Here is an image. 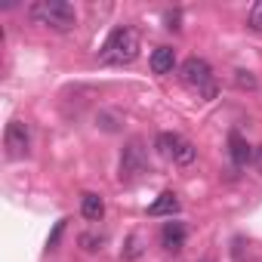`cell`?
<instances>
[{"mask_svg":"<svg viewBox=\"0 0 262 262\" xmlns=\"http://www.w3.org/2000/svg\"><path fill=\"white\" fill-rule=\"evenodd\" d=\"M136 56H139V31L129 28V25L114 28L108 34V40L102 43V50H99L102 65H129Z\"/></svg>","mask_w":262,"mask_h":262,"instance_id":"obj_1","label":"cell"},{"mask_svg":"<svg viewBox=\"0 0 262 262\" xmlns=\"http://www.w3.org/2000/svg\"><path fill=\"white\" fill-rule=\"evenodd\" d=\"M28 16L43 25V28H53V31H71L77 25V13L71 4L65 0H37V4L28 10Z\"/></svg>","mask_w":262,"mask_h":262,"instance_id":"obj_2","label":"cell"},{"mask_svg":"<svg viewBox=\"0 0 262 262\" xmlns=\"http://www.w3.org/2000/svg\"><path fill=\"white\" fill-rule=\"evenodd\" d=\"M179 77H182V83L191 93H198L204 99H213L216 96V80H213V68H210L207 59H198V56L185 59L182 68H179Z\"/></svg>","mask_w":262,"mask_h":262,"instance_id":"obj_3","label":"cell"},{"mask_svg":"<svg viewBox=\"0 0 262 262\" xmlns=\"http://www.w3.org/2000/svg\"><path fill=\"white\" fill-rule=\"evenodd\" d=\"M155 148H158L161 158H167V161H173V164H182V167L194 164V158H198V148H194L185 136H179V133H161V136L155 139Z\"/></svg>","mask_w":262,"mask_h":262,"instance_id":"obj_4","label":"cell"},{"mask_svg":"<svg viewBox=\"0 0 262 262\" xmlns=\"http://www.w3.org/2000/svg\"><path fill=\"white\" fill-rule=\"evenodd\" d=\"M4 148H7V158H13V161H22L31 151V129H28L25 120H10L7 123Z\"/></svg>","mask_w":262,"mask_h":262,"instance_id":"obj_5","label":"cell"},{"mask_svg":"<svg viewBox=\"0 0 262 262\" xmlns=\"http://www.w3.org/2000/svg\"><path fill=\"white\" fill-rule=\"evenodd\" d=\"M142 173H145V148L139 139H133L123 148V158H120V179H136Z\"/></svg>","mask_w":262,"mask_h":262,"instance_id":"obj_6","label":"cell"},{"mask_svg":"<svg viewBox=\"0 0 262 262\" xmlns=\"http://www.w3.org/2000/svg\"><path fill=\"white\" fill-rule=\"evenodd\" d=\"M185 234H188L185 225L170 219V222L164 225V231H161V244H164V250H167V253H179V250L185 247Z\"/></svg>","mask_w":262,"mask_h":262,"instance_id":"obj_7","label":"cell"},{"mask_svg":"<svg viewBox=\"0 0 262 262\" xmlns=\"http://www.w3.org/2000/svg\"><path fill=\"white\" fill-rule=\"evenodd\" d=\"M228 155H231V164H234V167H247V161L253 158L247 139L237 133V129H231V133H228Z\"/></svg>","mask_w":262,"mask_h":262,"instance_id":"obj_8","label":"cell"},{"mask_svg":"<svg viewBox=\"0 0 262 262\" xmlns=\"http://www.w3.org/2000/svg\"><path fill=\"white\" fill-rule=\"evenodd\" d=\"M80 213H83V219H86V222H99V219L105 216V201H102L99 194L86 191V194L80 198Z\"/></svg>","mask_w":262,"mask_h":262,"instance_id":"obj_9","label":"cell"},{"mask_svg":"<svg viewBox=\"0 0 262 262\" xmlns=\"http://www.w3.org/2000/svg\"><path fill=\"white\" fill-rule=\"evenodd\" d=\"M173 68H176V53L170 47H158L151 53V71L155 74H170Z\"/></svg>","mask_w":262,"mask_h":262,"instance_id":"obj_10","label":"cell"},{"mask_svg":"<svg viewBox=\"0 0 262 262\" xmlns=\"http://www.w3.org/2000/svg\"><path fill=\"white\" fill-rule=\"evenodd\" d=\"M176 213H179V198H176L173 191H164V194L148 207V216H170V219H173Z\"/></svg>","mask_w":262,"mask_h":262,"instance_id":"obj_11","label":"cell"},{"mask_svg":"<svg viewBox=\"0 0 262 262\" xmlns=\"http://www.w3.org/2000/svg\"><path fill=\"white\" fill-rule=\"evenodd\" d=\"M142 244H145L142 234H129L126 244H123V259H139L142 256Z\"/></svg>","mask_w":262,"mask_h":262,"instance_id":"obj_12","label":"cell"},{"mask_svg":"<svg viewBox=\"0 0 262 262\" xmlns=\"http://www.w3.org/2000/svg\"><path fill=\"white\" fill-rule=\"evenodd\" d=\"M247 25H250L253 31H262V0H259V4H253V10H250V16H247Z\"/></svg>","mask_w":262,"mask_h":262,"instance_id":"obj_13","label":"cell"},{"mask_svg":"<svg viewBox=\"0 0 262 262\" xmlns=\"http://www.w3.org/2000/svg\"><path fill=\"white\" fill-rule=\"evenodd\" d=\"M234 83H237L241 90H256V77H253L250 71H234Z\"/></svg>","mask_w":262,"mask_h":262,"instance_id":"obj_14","label":"cell"},{"mask_svg":"<svg viewBox=\"0 0 262 262\" xmlns=\"http://www.w3.org/2000/svg\"><path fill=\"white\" fill-rule=\"evenodd\" d=\"M62 231H65V219H62V222H56V228H53V234H50V241H47V247H50V250H56V247H59Z\"/></svg>","mask_w":262,"mask_h":262,"instance_id":"obj_15","label":"cell"},{"mask_svg":"<svg viewBox=\"0 0 262 262\" xmlns=\"http://www.w3.org/2000/svg\"><path fill=\"white\" fill-rule=\"evenodd\" d=\"M80 244H83V250L96 253V250H99V244H102V237H96V234H83V237H80Z\"/></svg>","mask_w":262,"mask_h":262,"instance_id":"obj_16","label":"cell"},{"mask_svg":"<svg viewBox=\"0 0 262 262\" xmlns=\"http://www.w3.org/2000/svg\"><path fill=\"white\" fill-rule=\"evenodd\" d=\"M256 167H259V173H262V145L256 148Z\"/></svg>","mask_w":262,"mask_h":262,"instance_id":"obj_17","label":"cell"}]
</instances>
